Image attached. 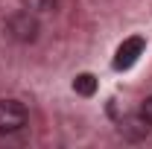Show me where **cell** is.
<instances>
[{
  "label": "cell",
  "mask_w": 152,
  "mask_h": 149,
  "mask_svg": "<svg viewBox=\"0 0 152 149\" xmlns=\"http://www.w3.org/2000/svg\"><path fill=\"white\" fill-rule=\"evenodd\" d=\"M20 6L29 9V12H35V15H41V12H53L58 6V0H20Z\"/></svg>",
  "instance_id": "5"
},
{
  "label": "cell",
  "mask_w": 152,
  "mask_h": 149,
  "mask_svg": "<svg viewBox=\"0 0 152 149\" xmlns=\"http://www.w3.org/2000/svg\"><path fill=\"white\" fill-rule=\"evenodd\" d=\"M140 117H143V123H149V126H152V96L140 105Z\"/></svg>",
  "instance_id": "6"
},
{
  "label": "cell",
  "mask_w": 152,
  "mask_h": 149,
  "mask_svg": "<svg viewBox=\"0 0 152 149\" xmlns=\"http://www.w3.org/2000/svg\"><path fill=\"white\" fill-rule=\"evenodd\" d=\"M73 91L82 93V96H94V93H96V79L91 73H79L73 79Z\"/></svg>",
  "instance_id": "4"
},
{
  "label": "cell",
  "mask_w": 152,
  "mask_h": 149,
  "mask_svg": "<svg viewBox=\"0 0 152 149\" xmlns=\"http://www.w3.org/2000/svg\"><path fill=\"white\" fill-rule=\"evenodd\" d=\"M6 32L20 41V44H29V41H35L38 38V20H35V12H29V9H20L15 15H9L6 20Z\"/></svg>",
  "instance_id": "1"
},
{
  "label": "cell",
  "mask_w": 152,
  "mask_h": 149,
  "mask_svg": "<svg viewBox=\"0 0 152 149\" xmlns=\"http://www.w3.org/2000/svg\"><path fill=\"white\" fill-rule=\"evenodd\" d=\"M26 126V108L18 99H0V134H15Z\"/></svg>",
  "instance_id": "2"
},
{
  "label": "cell",
  "mask_w": 152,
  "mask_h": 149,
  "mask_svg": "<svg viewBox=\"0 0 152 149\" xmlns=\"http://www.w3.org/2000/svg\"><path fill=\"white\" fill-rule=\"evenodd\" d=\"M143 47H146V41L143 38H126L120 47H117V56H114V67L117 70H129L134 61L140 58V53H143Z\"/></svg>",
  "instance_id": "3"
}]
</instances>
